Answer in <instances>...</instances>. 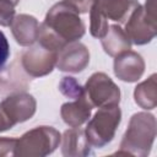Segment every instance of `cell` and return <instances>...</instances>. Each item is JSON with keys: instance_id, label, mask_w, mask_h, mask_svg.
Masks as SVG:
<instances>
[{"instance_id": "cell-23", "label": "cell", "mask_w": 157, "mask_h": 157, "mask_svg": "<svg viewBox=\"0 0 157 157\" xmlns=\"http://www.w3.org/2000/svg\"><path fill=\"white\" fill-rule=\"evenodd\" d=\"M67 4H70L78 13H86L90 11L93 0H65Z\"/></svg>"}, {"instance_id": "cell-6", "label": "cell", "mask_w": 157, "mask_h": 157, "mask_svg": "<svg viewBox=\"0 0 157 157\" xmlns=\"http://www.w3.org/2000/svg\"><path fill=\"white\" fill-rule=\"evenodd\" d=\"M85 94L92 107L117 105L120 102V90L104 72H96L87 80Z\"/></svg>"}, {"instance_id": "cell-8", "label": "cell", "mask_w": 157, "mask_h": 157, "mask_svg": "<svg viewBox=\"0 0 157 157\" xmlns=\"http://www.w3.org/2000/svg\"><path fill=\"white\" fill-rule=\"evenodd\" d=\"M90 63V52L80 42H71L63 47L56 55V67L66 72H80Z\"/></svg>"}, {"instance_id": "cell-7", "label": "cell", "mask_w": 157, "mask_h": 157, "mask_svg": "<svg viewBox=\"0 0 157 157\" xmlns=\"http://www.w3.org/2000/svg\"><path fill=\"white\" fill-rule=\"evenodd\" d=\"M56 52L38 44L23 52L20 61L29 77H42L52 72L56 64Z\"/></svg>"}, {"instance_id": "cell-21", "label": "cell", "mask_w": 157, "mask_h": 157, "mask_svg": "<svg viewBox=\"0 0 157 157\" xmlns=\"http://www.w3.org/2000/svg\"><path fill=\"white\" fill-rule=\"evenodd\" d=\"M17 139L13 137H0V157L15 156Z\"/></svg>"}, {"instance_id": "cell-22", "label": "cell", "mask_w": 157, "mask_h": 157, "mask_svg": "<svg viewBox=\"0 0 157 157\" xmlns=\"http://www.w3.org/2000/svg\"><path fill=\"white\" fill-rule=\"evenodd\" d=\"M10 56V47H9V42L5 37V34L0 31V70L2 69V66L5 65L6 60Z\"/></svg>"}, {"instance_id": "cell-14", "label": "cell", "mask_w": 157, "mask_h": 157, "mask_svg": "<svg viewBox=\"0 0 157 157\" xmlns=\"http://www.w3.org/2000/svg\"><path fill=\"white\" fill-rule=\"evenodd\" d=\"M92 108V104L88 102L86 94L83 93L74 102L64 103L61 105L60 114L65 124H67L70 128H76L81 126L83 123L88 120Z\"/></svg>"}, {"instance_id": "cell-17", "label": "cell", "mask_w": 157, "mask_h": 157, "mask_svg": "<svg viewBox=\"0 0 157 157\" xmlns=\"http://www.w3.org/2000/svg\"><path fill=\"white\" fill-rule=\"evenodd\" d=\"M156 74H152L147 80L139 83L134 91L136 104L144 109H153L157 105V82Z\"/></svg>"}, {"instance_id": "cell-4", "label": "cell", "mask_w": 157, "mask_h": 157, "mask_svg": "<svg viewBox=\"0 0 157 157\" xmlns=\"http://www.w3.org/2000/svg\"><path fill=\"white\" fill-rule=\"evenodd\" d=\"M125 33L130 42L137 45L151 42L157 33L156 0H146L145 6L139 5L128 17Z\"/></svg>"}, {"instance_id": "cell-3", "label": "cell", "mask_w": 157, "mask_h": 157, "mask_svg": "<svg viewBox=\"0 0 157 157\" xmlns=\"http://www.w3.org/2000/svg\"><path fill=\"white\" fill-rule=\"evenodd\" d=\"M60 132L52 126H37L17 139L15 156L43 157L50 155L59 146Z\"/></svg>"}, {"instance_id": "cell-18", "label": "cell", "mask_w": 157, "mask_h": 157, "mask_svg": "<svg viewBox=\"0 0 157 157\" xmlns=\"http://www.w3.org/2000/svg\"><path fill=\"white\" fill-rule=\"evenodd\" d=\"M90 16H91V25H90V32L96 38H103L108 31V18L104 16V13L101 11V9L97 6V4L93 1L92 6L90 9Z\"/></svg>"}, {"instance_id": "cell-5", "label": "cell", "mask_w": 157, "mask_h": 157, "mask_svg": "<svg viewBox=\"0 0 157 157\" xmlns=\"http://www.w3.org/2000/svg\"><path fill=\"white\" fill-rule=\"evenodd\" d=\"M120 120L121 112L119 104L99 107L85 129L90 145L94 147H103L109 144L115 135Z\"/></svg>"}, {"instance_id": "cell-10", "label": "cell", "mask_w": 157, "mask_h": 157, "mask_svg": "<svg viewBox=\"0 0 157 157\" xmlns=\"http://www.w3.org/2000/svg\"><path fill=\"white\" fill-rule=\"evenodd\" d=\"M145 71V61L140 54L126 50L114 59V74L124 82H136Z\"/></svg>"}, {"instance_id": "cell-13", "label": "cell", "mask_w": 157, "mask_h": 157, "mask_svg": "<svg viewBox=\"0 0 157 157\" xmlns=\"http://www.w3.org/2000/svg\"><path fill=\"white\" fill-rule=\"evenodd\" d=\"M61 152L66 157H83L91 153V145L80 126L66 130L61 136Z\"/></svg>"}, {"instance_id": "cell-19", "label": "cell", "mask_w": 157, "mask_h": 157, "mask_svg": "<svg viewBox=\"0 0 157 157\" xmlns=\"http://www.w3.org/2000/svg\"><path fill=\"white\" fill-rule=\"evenodd\" d=\"M59 91L65 96V97H69V98H78L80 96H82L85 93V90L83 87L80 86V83L74 78V77H70V76H65L63 77V80L60 81L59 83Z\"/></svg>"}, {"instance_id": "cell-2", "label": "cell", "mask_w": 157, "mask_h": 157, "mask_svg": "<svg viewBox=\"0 0 157 157\" xmlns=\"http://www.w3.org/2000/svg\"><path fill=\"white\" fill-rule=\"evenodd\" d=\"M156 137V119L152 114L135 113L120 142L117 155H130L145 157L150 153Z\"/></svg>"}, {"instance_id": "cell-11", "label": "cell", "mask_w": 157, "mask_h": 157, "mask_svg": "<svg viewBox=\"0 0 157 157\" xmlns=\"http://www.w3.org/2000/svg\"><path fill=\"white\" fill-rule=\"evenodd\" d=\"M27 76L21 61L18 64V60H15L0 71V94H13L26 91L29 85Z\"/></svg>"}, {"instance_id": "cell-9", "label": "cell", "mask_w": 157, "mask_h": 157, "mask_svg": "<svg viewBox=\"0 0 157 157\" xmlns=\"http://www.w3.org/2000/svg\"><path fill=\"white\" fill-rule=\"evenodd\" d=\"M0 104L13 125L31 119L37 107L33 96L23 92L9 94Z\"/></svg>"}, {"instance_id": "cell-15", "label": "cell", "mask_w": 157, "mask_h": 157, "mask_svg": "<svg viewBox=\"0 0 157 157\" xmlns=\"http://www.w3.org/2000/svg\"><path fill=\"white\" fill-rule=\"evenodd\" d=\"M104 16L109 20L125 22L140 4L137 0H93Z\"/></svg>"}, {"instance_id": "cell-12", "label": "cell", "mask_w": 157, "mask_h": 157, "mask_svg": "<svg viewBox=\"0 0 157 157\" xmlns=\"http://www.w3.org/2000/svg\"><path fill=\"white\" fill-rule=\"evenodd\" d=\"M10 27L16 42L20 45L28 47L37 42L39 33V23L36 17L26 13L17 15L13 17Z\"/></svg>"}, {"instance_id": "cell-1", "label": "cell", "mask_w": 157, "mask_h": 157, "mask_svg": "<svg viewBox=\"0 0 157 157\" xmlns=\"http://www.w3.org/2000/svg\"><path fill=\"white\" fill-rule=\"evenodd\" d=\"M85 34V25L80 13L65 0L55 4L48 11L45 20L39 25L38 44L59 52L66 44L80 39Z\"/></svg>"}, {"instance_id": "cell-20", "label": "cell", "mask_w": 157, "mask_h": 157, "mask_svg": "<svg viewBox=\"0 0 157 157\" xmlns=\"http://www.w3.org/2000/svg\"><path fill=\"white\" fill-rule=\"evenodd\" d=\"M15 6L11 0H0V26L7 27L15 17Z\"/></svg>"}, {"instance_id": "cell-16", "label": "cell", "mask_w": 157, "mask_h": 157, "mask_svg": "<svg viewBox=\"0 0 157 157\" xmlns=\"http://www.w3.org/2000/svg\"><path fill=\"white\" fill-rule=\"evenodd\" d=\"M108 28L109 29L107 31L105 36L102 38V45L104 52L108 55L115 58L117 55L130 50L131 42L126 36L125 31L117 25H112Z\"/></svg>"}, {"instance_id": "cell-24", "label": "cell", "mask_w": 157, "mask_h": 157, "mask_svg": "<svg viewBox=\"0 0 157 157\" xmlns=\"http://www.w3.org/2000/svg\"><path fill=\"white\" fill-rule=\"evenodd\" d=\"M12 126H13V124L11 123V120L9 119L7 114L5 113V110L2 109V107L0 104V132L5 131V130H9Z\"/></svg>"}]
</instances>
